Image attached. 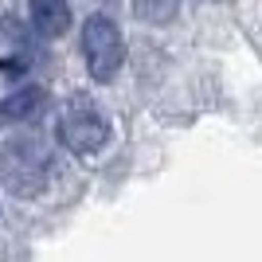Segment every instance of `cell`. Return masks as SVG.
Masks as SVG:
<instances>
[{
    "label": "cell",
    "instance_id": "obj_1",
    "mask_svg": "<svg viewBox=\"0 0 262 262\" xmlns=\"http://www.w3.org/2000/svg\"><path fill=\"white\" fill-rule=\"evenodd\" d=\"M51 180V149L39 137L0 141V188L20 200L39 196Z\"/></svg>",
    "mask_w": 262,
    "mask_h": 262
},
{
    "label": "cell",
    "instance_id": "obj_6",
    "mask_svg": "<svg viewBox=\"0 0 262 262\" xmlns=\"http://www.w3.org/2000/svg\"><path fill=\"white\" fill-rule=\"evenodd\" d=\"M133 12L145 24H168V20H176L180 0H133Z\"/></svg>",
    "mask_w": 262,
    "mask_h": 262
},
{
    "label": "cell",
    "instance_id": "obj_5",
    "mask_svg": "<svg viewBox=\"0 0 262 262\" xmlns=\"http://www.w3.org/2000/svg\"><path fill=\"white\" fill-rule=\"evenodd\" d=\"M28 16H32V28L47 39H55V35H63L71 28L67 0H28Z\"/></svg>",
    "mask_w": 262,
    "mask_h": 262
},
{
    "label": "cell",
    "instance_id": "obj_2",
    "mask_svg": "<svg viewBox=\"0 0 262 262\" xmlns=\"http://www.w3.org/2000/svg\"><path fill=\"white\" fill-rule=\"evenodd\" d=\"M82 55H86V71L94 82H110L125 63V43L121 32L110 16H90L82 24Z\"/></svg>",
    "mask_w": 262,
    "mask_h": 262
},
{
    "label": "cell",
    "instance_id": "obj_4",
    "mask_svg": "<svg viewBox=\"0 0 262 262\" xmlns=\"http://www.w3.org/2000/svg\"><path fill=\"white\" fill-rule=\"evenodd\" d=\"M43 106H47V94H43L39 86H20V90H12L8 98H0V129L39 118V114H43Z\"/></svg>",
    "mask_w": 262,
    "mask_h": 262
},
{
    "label": "cell",
    "instance_id": "obj_3",
    "mask_svg": "<svg viewBox=\"0 0 262 262\" xmlns=\"http://www.w3.org/2000/svg\"><path fill=\"white\" fill-rule=\"evenodd\" d=\"M59 141H63V149H71V153H78V157L98 153L102 145L110 141L106 114H102L94 102L75 98L63 110V118H59Z\"/></svg>",
    "mask_w": 262,
    "mask_h": 262
}]
</instances>
